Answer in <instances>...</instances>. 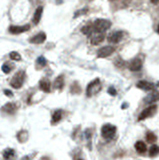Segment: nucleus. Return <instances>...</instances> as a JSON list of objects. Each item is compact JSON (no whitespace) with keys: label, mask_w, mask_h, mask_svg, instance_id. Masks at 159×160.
Instances as JSON below:
<instances>
[{"label":"nucleus","mask_w":159,"mask_h":160,"mask_svg":"<svg viewBox=\"0 0 159 160\" xmlns=\"http://www.w3.org/2000/svg\"><path fill=\"white\" fill-rule=\"evenodd\" d=\"M4 93H5L8 97H12V96H13V93H12L10 90H4Z\"/></svg>","instance_id":"nucleus-30"},{"label":"nucleus","mask_w":159,"mask_h":160,"mask_svg":"<svg viewBox=\"0 0 159 160\" xmlns=\"http://www.w3.org/2000/svg\"><path fill=\"white\" fill-rule=\"evenodd\" d=\"M157 137L153 132H147L146 133V140H147L149 143H154L156 141Z\"/></svg>","instance_id":"nucleus-24"},{"label":"nucleus","mask_w":159,"mask_h":160,"mask_svg":"<svg viewBox=\"0 0 159 160\" xmlns=\"http://www.w3.org/2000/svg\"><path fill=\"white\" fill-rule=\"evenodd\" d=\"M136 86L142 90H145V91H149V90L154 89V84L149 82V81H146V80H140L139 82H137Z\"/></svg>","instance_id":"nucleus-10"},{"label":"nucleus","mask_w":159,"mask_h":160,"mask_svg":"<svg viewBox=\"0 0 159 160\" xmlns=\"http://www.w3.org/2000/svg\"><path fill=\"white\" fill-rule=\"evenodd\" d=\"M116 127L112 124H104L101 128V135L104 139L110 140L115 136Z\"/></svg>","instance_id":"nucleus-4"},{"label":"nucleus","mask_w":159,"mask_h":160,"mask_svg":"<svg viewBox=\"0 0 159 160\" xmlns=\"http://www.w3.org/2000/svg\"><path fill=\"white\" fill-rule=\"evenodd\" d=\"M17 108H18V106L16 103H6L1 108V110L6 113H9V114H13V113L17 110Z\"/></svg>","instance_id":"nucleus-16"},{"label":"nucleus","mask_w":159,"mask_h":160,"mask_svg":"<svg viewBox=\"0 0 159 160\" xmlns=\"http://www.w3.org/2000/svg\"><path fill=\"white\" fill-rule=\"evenodd\" d=\"M54 88L56 89H62L64 86V76L63 75H59L58 77H56V79L54 80Z\"/></svg>","instance_id":"nucleus-17"},{"label":"nucleus","mask_w":159,"mask_h":160,"mask_svg":"<svg viewBox=\"0 0 159 160\" xmlns=\"http://www.w3.org/2000/svg\"><path fill=\"white\" fill-rule=\"evenodd\" d=\"M108 93H109L110 95L112 96H115L116 95V90L114 87H109L108 88Z\"/></svg>","instance_id":"nucleus-29"},{"label":"nucleus","mask_w":159,"mask_h":160,"mask_svg":"<svg viewBox=\"0 0 159 160\" xmlns=\"http://www.w3.org/2000/svg\"><path fill=\"white\" fill-rule=\"evenodd\" d=\"M39 87L41 90L46 92V93H49L51 91V83H50L48 79H41L39 82Z\"/></svg>","instance_id":"nucleus-14"},{"label":"nucleus","mask_w":159,"mask_h":160,"mask_svg":"<svg viewBox=\"0 0 159 160\" xmlns=\"http://www.w3.org/2000/svg\"><path fill=\"white\" fill-rule=\"evenodd\" d=\"M157 32L159 33V25H158V27H157Z\"/></svg>","instance_id":"nucleus-31"},{"label":"nucleus","mask_w":159,"mask_h":160,"mask_svg":"<svg viewBox=\"0 0 159 160\" xmlns=\"http://www.w3.org/2000/svg\"><path fill=\"white\" fill-rule=\"evenodd\" d=\"M9 57H10V59L15 60V61L21 60V56H20V54H19L18 52H16V51H12V52H10Z\"/></svg>","instance_id":"nucleus-26"},{"label":"nucleus","mask_w":159,"mask_h":160,"mask_svg":"<svg viewBox=\"0 0 159 160\" xmlns=\"http://www.w3.org/2000/svg\"><path fill=\"white\" fill-rule=\"evenodd\" d=\"M45 40H46V34L44 32H40L38 34H36L35 36L31 37V38L29 39V42L33 44H41V43H43Z\"/></svg>","instance_id":"nucleus-11"},{"label":"nucleus","mask_w":159,"mask_h":160,"mask_svg":"<svg viewBox=\"0 0 159 160\" xmlns=\"http://www.w3.org/2000/svg\"><path fill=\"white\" fill-rule=\"evenodd\" d=\"M14 68V65H12L11 63H4V64L2 65V67H1V69H2V71L4 73H9L10 71Z\"/></svg>","instance_id":"nucleus-23"},{"label":"nucleus","mask_w":159,"mask_h":160,"mask_svg":"<svg viewBox=\"0 0 159 160\" xmlns=\"http://www.w3.org/2000/svg\"><path fill=\"white\" fill-rule=\"evenodd\" d=\"M90 37V42L91 44L93 45H98L104 40L105 38V34L104 33H97V32H93L92 34L89 36Z\"/></svg>","instance_id":"nucleus-8"},{"label":"nucleus","mask_w":159,"mask_h":160,"mask_svg":"<svg viewBox=\"0 0 159 160\" xmlns=\"http://www.w3.org/2000/svg\"><path fill=\"white\" fill-rule=\"evenodd\" d=\"M159 154V147L157 145H152L149 149V156L155 157Z\"/></svg>","instance_id":"nucleus-21"},{"label":"nucleus","mask_w":159,"mask_h":160,"mask_svg":"<svg viewBox=\"0 0 159 160\" xmlns=\"http://www.w3.org/2000/svg\"><path fill=\"white\" fill-rule=\"evenodd\" d=\"M71 93L72 94H79L81 92V88L79 86V84L77 82H74L72 85H71Z\"/></svg>","instance_id":"nucleus-22"},{"label":"nucleus","mask_w":159,"mask_h":160,"mask_svg":"<svg viewBox=\"0 0 159 160\" xmlns=\"http://www.w3.org/2000/svg\"><path fill=\"white\" fill-rule=\"evenodd\" d=\"M42 13H43V7L42 6H38V7L36 8V10L34 12V15H33V18H32V22L34 23L35 25H37L40 22Z\"/></svg>","instance_id":"nucleus-15"},{"label":"nucleus","mask_w":159,"mask_h":160,"mask_svg":"<svg viewBox=\"0 0 159 160\" xmlns=\"http://www.w3.org/2000/svg\"><path fill=\"white\" fill-rule=\"evenodd\" d=\"M115 51V48L113 46H103L97 51V56L99 58H105L110 56L112 53Z\"/></svg>","instance_id":"nucleus-6"},{"label":"nucleus","mask_w":159,"mask_h":160,"mask_svg":"<svg viewBox=\"0 0 159 160\" xmlns=\"http://www.w3.org/2000/svg\"><path fill=\"white\" fill-rule=\"evenodd\" d=\"M81 32L83 33V34L90 36V35L92 34V33L94 32V30H93V27H92V24L85 25L84 27H82V28H81Z\"/></svg>","instance_id":"nucleus-20"},{"label":"nucleus","mask_w":159,"mask_h":160,"mask_svg":"<svg viewBox=\"0 0 159 160\" xmlns=\"http://www.w3.org/2000/svg\"><path fill=\"white\" fill-rule=\"evenodd\" d=\"M142 68V61L139 58H135V59L131 60L129 63V69L131 71H139Z\"/></svg>","instance_id":"nucleus-13"},{"label":"nucleus","mask_w":159,"mask_h":160,"mask_svg":"<svg viewBox=\"0 0 159 160\" xmlns=\"http://www.w3.org/2000/svg\"><path fill=\"white\" fill-rule=\"evenodd\" d=\"M14 149H6L5 151L3 152V157L5 159H10L14 156Z\"/></svg>","instance_id":"nucleus-25"},{"label":"nucleus","mask_w":159,"mask_h":160,"mask_svg":"<svg viewBox=\"0 0 159 160\" xmlns=\"http://www.w3.org/2000/svg\"><path fill=\"white\" fill-rule=\"evenodd\" d=\"M135 149L138 153H144L146 150H147V146L144 142L142 141H137L135 143Z\"/></svg>","instance_id":"nucleus-18"},{"label":"nucleus","mask_w":159,"mask_h":160,"mask_svg":"<svg viewBox=\"0 0 159 160\" xmlns=\"http://www.w3.org/2000/svg\"><path fill=\"white\" fill-rule=\"evenodd\" d=\"M87 12H88V9H87V8H83V9H80V10H78V11L75 12V13H74V17H75V18H76V17H79V16L86 14Z\"/></svg>","instance_id":"nucleus-28"},{"label":"nucleus","mask_w":159,"mask_h":160,"mask_svg":"<svg viewBox=\"0 0 159 160\" xmlns=\"http://www.w3.org/2000/svg\"><path fill=\"white\" fill-rule=\"evenodd\" d=\"M100 90H101V82H100V80L98 78H96L87 85L86 95L88 97H91V96L97 94Z\"/></svg>","instance_id":"nucleus-3"},{"label":"nucleus","mask_w":159,"mask_h":160,"mask_svg":"<svg viewBox=\"0 0 159 160\" xmlns=\"http://www.w3.org/2000/svg\"><path fill=\"white\" fill-rule=\"evenodd\" d=\"M36 63L38 64L40 67H44L46 64H47V60H46V58L44 56H40L37 58V60H36Z\"/></svg>","instance_id":"nucleus-27"},{"label":"nucleus","mask_w":159,"mask_h":160,"mask_svg":"<svg viewBox=\"0 0 159 160\" xmlns=\"http://www.w3.org/2000/svg\"><path fill=\"white\" fill-rule=\"evenodd\" d=\"M157 111V106L156 105H151L147 108H145L143 111L140 113V115L138 116V121H142L148 117H151L155 114V112Z\"/></svg>","instance_id":"nucleus-5"},{"label":"nucleus","mask_w":159,"mask_h":160,"mask_svg":"<svg viewBox=\"0 0 159 160\" xmlns=\"http://www.w3.org/2000/svg\"><path fill=\"white\" fill-rule=\"evenodd\" d=\"M123 31H113L107 36V40L110 43H118L123 38Z\"/></svg>","instance_id":"nucleus-7"},{"label":"nucleus","mask_w":159,"mask_h":160,"mask_svg":"<svg viewBox=\"0 0 159 160\" xmlns=\"http://www.w3.org/2000/svg\"><path fill=\"white\" fill-rule=\"evenodd\" d=\"M30 29V26L28 24L23 25V26H15V25H12V26L9 27V32L12 33V34H20V33L26 32L27 30Z\"/></svg>","instance_id":"nucleus-9"},{"label":"nucleus","mask_w":159,"mask_h":160,"mask_svg":"<svg viewBox=\"0 0 159 160\" xmlns=\"http://www.w3.org/2000/svg\"><path fill=\"white\" fill-rule=\"evenodd\" d=\"M25 78H26V73H25V71L20 70L12 77L11 81H10V85L13 88H15V89H19V88H21L22 85L24 84Z\"/></svg>","instance_id":"nucleus-2"},{"label":"nucleus","mask_w":159,"mask_h":160,"mask_svg":"<svg viewBox=\"0 0 159 160\" xmlns=\"http://www.w3.org/2000/svg\"><path fill=\"white\" fill-rule=\"evenodd\" d=\"M110 26H111V22L107 19H96L93 22V24H92L94 32L97 33H104L110 28Z\"/></svg>","instance_id":"nucleus-1"},{"label":"nucleus","mask_w":159,"mask_h":160,"mask_svg":"<svg viewBox=\"0 0 159 160\" xmlns=\"http://www.w3.org/2000/svg\"><path fill=\"white\" fill-rule=\"evenodd\" d=\"M79 160H82V159H79Z\"/></svg>","instance_id":"nucleus-32"},{"label":"nucleus","mask_w":159,"mask_h":160,"mask_svg":"<svg viewBox=\"0 0 159 160\" xmlns=\"http://www.w3.org/2000/svg\"><path fill=\"white\" fill-rule=\"evenodd\" d=\"M62 118V111L61 110H56L54 111L53 115H52V124H55L57 122H59Z\"/></svg>","instance_id":"nucleus-19"},{"label":"nucleus","mask_w":159,"mask_h":160,"mask_svg":"<svg viewBox=\"0 0 159 160\" xmlns=\"http://www.w3.org/2000/svg\"><path fill=\"white\" fill-rule=\"evenodd\" d=\"M158 100H159V92L158 91H153L144 98V103L152 104V103L157 102Z\"/></svg>","instance_id":"nucleus-12"}]
</instances>
